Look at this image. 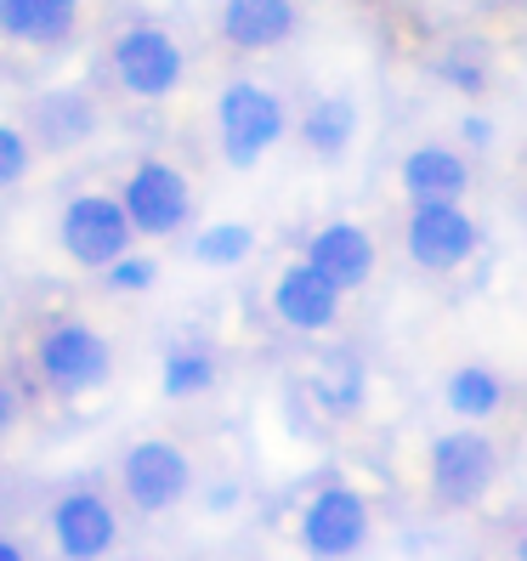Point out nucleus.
Returning a JSON list of instances; mask_svg holds the SVG:
<instances>
[{"mask_svg":"<svg viewBox=\"0 0 527 561\" xmlns=\"http://www.w3.org/2000/svg\"><path fill=\"white\" fill-rule=\"evenodd\" d=\"M114 488L130 516L142 522H159L171 516L193 500V488H199V466H193V454L176 443V437H137L119 466H114Z\"/></svg>","mask_w":527,"mask_h":561,"instance_id":"f257e3e1","label":"nucleus"},{"mask_svg":"<svg viewBox=\"0 0 527 561\" xmlns=\"http://www.w3.org/2000/svg\"><path fill=\"white\" fill-rule=\"evenodd\" d=\"M28 363H35L41 386L51 398H85V391H103L119 369V352L96 323L85 318H57L46 323L35 346H28Z\"/></svg>","mask_w":527,"mask_h":561,"instance_id":"f03ea898","label":"nucleus"},{"mask_svg":"<svg viewBox=\"0 0 527 561\" xmlns=\"http://www.w3.org/2000/svg\"><path fill=\"white\" fill-rule=\"evenodd\" d=\"M289 137V108L273 85L261 80H227L216 96V142L233 171H255L278 142Z\"/></svg>","mask_w":527,"mask_h":561,"instance_id":"7ed1b4c3","label":"nucleus"},{"mask_svg":"<svg viewBox=\"0 0 527 561\" xmlns=\"http://www.w3.org/2000/svg\"><path fill=\"white\" fill-rule=\"evenodd\" d=\"M500 471H505L500 443L477 420L432 437V454H425V482H432V500L443 511H477L493 493V482H500Z\"/></svg>","mask_w":527,"mask_h":561,"instance_id":"20e7f679","label":"nucleus"},{"mask_svg":"<svg viewBox=\"0 0 527 561\" xmlns=\"http://www.w3.org/2000/svg\"><path fill=\"white\" fill-rule=\"evenodd\" d=\"M125 500H114L96 482H69L62 493H51L46 505V539L57 561H108L125 539Z\"/></svg>","mask_w":527,"mask_h":561,"instance_id":"39448f33","label":"nucleus"},{"mask_svg":"<svg viewBox=\"0 0 527 561\" xmlns=\"http://www.w3.org/2000/svg\"><path fill=\"white\" fill-rule=\"evenodd\" d=\"M137 221H130L119 193H103V187H85L75 193L69 205L57 210V250L75 261L85 273H108L119 255H130L137 244Z\"/></svg>","mask_w":527,"mask_h":561,"instance_id":"423d86ee","label":"nucleus"},{"mask_svg":"<svg viewBox=\"0 0 527 561\" xmlns=\"http://www.w3.org/2000/svg\"><path fill=\"white\" fill-rule=\"evenodd\" d=\"M187 75V51L171 28L159 23H130L108 41V80L130 103H164Z\"/></svg>","mask_w":527,"mask_h":561,"instance_id":"0eeeda50","label":"nucleus"},{"mask_svg":"<svg viewBox=\"0 0 527 561\" xmlns=\"http://www.w3.org/2000/svg\"><path fill=\"white\" fill-rule=\"evenodd\" d=\"M119 199L137 221L142 239H176L182 227L193 221V205H199V193H193L187 171L171 159H137L130 164V176L119 182Z\"/></svg>","mask_w":527,"mask_h":561,"instance_id":"6e6552de","label":"nucleus"},{"mask_svg":"<svg viewBox=\"0 0 527 561\" xmlns=\"http://www.w3.org/2000/svg\"><path fill=\"white\" fill-rule=\"evenodd\" d=\"M375 534V505L346 482H329L301 511V550L312 561H352Z\"/></svg>","mask_w":527,"mask_h":561,"instance_id":"1a4fd4ad","label":"nucleus"},{"mask_svg":"<svg viewBox=\"0 0 527 561\" xmlns=\"http://www.w3.org/2000/svg\"><path fill=\"white\" fill-rule=\"evenodd\" d=\"M482 244V227L466 205H414L403 221V250L420 273H459Z\"/></svg>","mask_w":527,"mask_h":561,"instance_id":"9d476101","label":"nucleus"},{"mask_svg":"<svg viewBox=\"0 0 527 561\" xmlns=\"http://www.w3.org/2000/svg\"><path fill=\"white\" fill-rule=\"evenodd\" d=\"M341 307H346V289L323 267H312L307 255L289 261V267H278V278H273V318L284 329H295V335H329V329L341 323Z\"/></svg>","mask_w":527,"mask_h":561,"instance_id":"9b49d317","label":"nucleus"},{"mask_svg":"<svg viewBox=\"0 0 527 561\" xmlns=\"http://www.w3.org/2000/svg\"><path fill=\"white\" fill-rule=\"evenodd\" d=\"M23 125L41 153H75L103 130V108H96V96L85 85H51L41 96H28Z\"/></svg>","mask_w":527,"mask_h":561,"instance_id":"f8f14e48","label":"nucleus"},{"mask_svg":"<svg viewBox=\"0 0 527 561\" xmlns=\"http://www.w3.org/2000/svg\"><path fill=\"white\" fill-rule=\"evenodd\" d=\"M307 261H312V267H323L329 278L352 295V289H364L375 278L380 250H375V233H369L364 221H323L318 233L307 239Z\"/></svg>","mask_w":527,"mask_h":561,"instance_id":"ddd939ff","label":"nucleus"},{"mask_svg":"<svg viewBox=\"0 0 527 561\" xmlns=\"http://www.w3.org/2000/svg\"><path fill=\"white\" fill-rule=\"evenodd\" d=\"M301 28L295 0H221V41L233 51H278Z\"/></svg>","mask_w":527,"mask_h":561,"instance_id":"4468645a","label":"nucleus"},{"mask_svg":"<svg viewBox=\"0 0 527 561\" xmlns=\"http://www.w3.org/2000/svg\"><path fill=\"white\" fill-rule=\"evenodd\" d=\"M398 176H403V193H409L414 205H459L471 193V164H466V153L448 148V142L409 148Z\"/></svg>","mask_w":527,"mask_h":561,"instance_id":"2eb2a0df","label":"nucleus"},{"mask_svg":"<svg viewBox=\"0 0 527 561\" xmlns=\"http://www.w3.org/2000/svg\"><path fill=\"white\" fill-rule=\"evenodd\" d=\"M0 35L35 51H57L80 35V0H0Z\"/></svg>","mask_w":527,"mask_h":561,"instance_id":"dca6fc26","label":"nucleus"},{"mask_svg":"<svg viewBox=\"0 0 527 561\" xmlns=\"http://www.w3.org/2000/svg\"><path fill=\"white\" fill-rule=\"evenodd\" d=\"M221 380V357L205 346V341H176V346H164L159 357V391L171 403H199L210 398Z\"/></svg>","mask_w":527,"mask_h":561,"instance_id":"f3484780","label":"nucleus"},{"mask_svg":"<svg viewBox=\"0 0 527 561\" xmlns=\"http://www.w3.org/2000/svg\"><path fill=\"white\" fill-rule=\"evenodd\" d=\"M352 137H357V103L352 96H318L301 114V148L312 159H346Z\"/></svg>","mask_w":527,"mask_h":561,"instance_id":"a211bd4d","label":"nucleus"},{"mask_svg":"<svg viewBox=\"0 0 527 561\" xmlns=\"http://www.w3.org/2000/svg\"><path fill=\"white\" fill-rule=\"evenodd\" d=\"M443 398L459 420H493L505 403V380H500V369H488V363H459L443 380Z\"/></svg>","mask_w":527,"mask_h":561,"instance_id":"6ab92c4d","label":"nucleus"},{"mask_svg":"<svg viewBox=\"0 0 527 561\" xmlns=\"http://www.w3.org/2000/svg\"><path fill=\"white\" fill-rule=\"evenodd\" d=\"M250 250H255V227H244V221H210L187 239V255L199 267H239Z\"/></svg>","mask_w":527,"mask_h":561,"instance_id":"aec40b11","label":"nucleus"},{"mask_svg":"<svg viewBox=\"0 0 527 561\" xmlns=\"http://www.w3.org/2000/svg\"><path fill=\"white\" fill-rule=\"evenodd\" d=\"M35 159H41V148H35V137H28V125H7V119H0V193L28 182Z\"/></svg>","mask_w":527,"mask_h":561,"instance_id":"412c9836","label":"nucleus"},{"mask_svg":"<svg viewBox=\"0 0 527 561\" xmlns=\"http://www.w3.org/2000/svg\"><path fill=\"white\" fill-rule=\"evenodd\" d=\"M103 284H108L114 295H142V289H153V284H159V261L130 250V255H119L114 267L103 273Z\"/></svg>","mask_w":527,"mask_h":561,"instance_id":"4be33fe9","label":"nucleus"},{"mask_svg":"<svg viewBox=\"0 0 527 561\" xmlns=\"http://www.w3.org/2000/svg\"><path fill=\"white\" fill-rule=\"evenodd\" d=\"M12 425H18V391L0 386V432H12Z\"/></svg>","mask_w":527,"mask_h":561,"instance_id":"5701e85b","label":"nucleus"},{"mask_svg":"<svg viewBox=\"0 0 527 561\" xmlns=\"http://www.w3.org/2000/svg\"><path fill=\"white\" fill-rule=\"evenodd\" d=\"M0 561H28V550L18 539H0Z\"/></svg>","mask_w":527,"mask_h":561,"instance_id":"b1692460","label":"nucleus"},{"mask_svg":"<svg viewBox=\"0 0 527 561\" xmlns=\"http://www.w3.org/2000/svg\"><path fill=\"white\" fill-rule=\"evenodd\" d=\"M516 561H527V522H522V534H516Z\"/></svg>","mask_w":527,"mask_h":561,"instance_id":"393cba45","label":"nucleus"},{"mask_svg":"<svg viewBox=\"0 0 527 561\" xmlns=\"http://www.w3.org/2000/svg\"><path fill=\"white\" fill-rule=\"evenodd\" d=\"M205 561H216V556H205Z\"/></svg>","mask_w":527,"mask_h":561,"instance_id":"a878e982","label":"nucleus"}]
</instances>
